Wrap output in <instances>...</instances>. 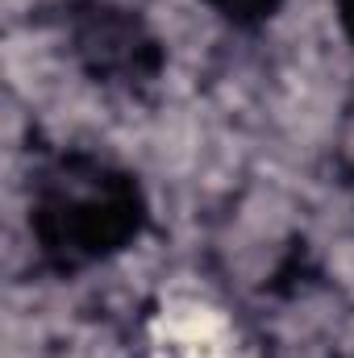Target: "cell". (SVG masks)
<instances>
[{"label": "cell", "mask_w": 354, "mask_h": 358, "mask_svg": "<svg viewBox=\"0 0 354 358\" xmlns=\"http://www.w3.org/2000/svg\"><path fill=\"white\" fill-rule=\"evenodd\" d=\"M351 17H354V8H351Z\"/></svg>", "instance_id": "2"}, {"label": "cell", "mask_w": 354, "mask_h": 358, "mask_svg": "<svg viewBox=\"0 0 354 358\" xmlns=\"http://www.w3.org/2000/svg\"><path fill=\"white\" fill-rule=\"evenodd\" d=\"M217 4H225V8H234V13H255V8H263L271 0H217Z\"/></svg>", "instance_id": "1"}]
</instances>
